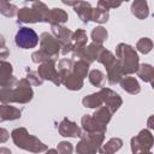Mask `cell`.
Here are the masks:
<instances>
[{
  "label": "cell",
  "mask_w": 154,
  "mask_h": 154,
  "mask_svg": "<svg viewBox=\"0 0 154 154\" xmlns=\"http://www.w3.org/2000/svg\"><path fill=\"white\" fill-rule=\"evenodd\" d=\"M34 91L31 83L26 78H22L17 82L16 87L12 89H0V101L1 103H28L32 100Z\"/></svg>",
  "instance_id": "cell-1"
},
{
  "label": "cell",
  "mask_w": 154,
  "mask_h": 154,
  "mask_svg": "<svg viewBox=\"0 0 154 154\" xmlns=\"http://www.w3.org/2000/svg\"><path fill=\"white\" fill-rule=\"evenodd\" d=\"M116 57L124 76H131L137 72L140 58L136 49L128 43H119L116 47Z\"/></svg>",
  "instance_id": "cell-2"
},
{
  "label": "cell",
  "mask_w": 154,
  "mask_h": 154,
  "mask_svg": "<svg viewBox=\"0 0 154 154\" xmlns=\"http://www.w3.org/2000/svg\"><path fill=\"white\" fill-rule=\"evenodd\" d=\"M11 138L16 147L30 153H42L48 150L47 144H45L36 136L29 134L25 128H16L14 130H12Z\"/></svg>",
  "instance_id": "cell-3"
},
{
  "label": "cell",
  "mask_w": 154,
  "mask_h": 154,
  "mask_svg": "<svg viewBox=\"0 0 154 154\" xmlns=\"http://www.w3.org/2000/svg\"><path fill=\"white\" fill-rule=\"evenodd\" d=\"M51 10L47 7V5L42 1H34L31 4V7L24 6L19 8L17 14V23H24V24H34V23H48Z\"/></svg>",
  "instance_id": "cell-4"
},
{
  "label": "cell",
  "mask_w": 154,
  "mask_h": 154,
  "mask_svg": "<svg viewBox=\"0 0 154 154\" xmlns=\"http://www.w3.org/2000/svg\"><path fill=\"white\" fill-rule=\"evenodd\" d=\"M103 132H83L79 142L76 146V154H96L100 147L103 144Z\"/></svg>",
  "instance_id": "cell-5"
},
{
  "label": "cell",
  "mask_w": 154,
  "mask_h": 154,
  "mask_svg": "<svg viewBox=\"0 0 154 154\" xmlns=\"http://www.w3.org/2000/svg\"><path fill=\"white\" fill-rule=\"evenodd\" d=\"M40 42V37L36 31L28 26H22L18 29L14 36V43L17 47L22 49L35 48Z\"/></svg>",
  "instance_id": "cell-6"
},
{
  "label": "cell",
  "mask_w": 154,
  "mask_h": 154,
  "mask_svg": "<svg viewBox=\"0 0 154 154\" xmlns=\"http://www.w3.org/2000/svg\"><path fill=\"white\" fill-rule=\"evenodd\" d=\"M51 30L53 36L59 41L61 46V53L64 55L72 53L73 51V42H72V35L73 31H71L65 25H51Z\"/></svg>",
  "instance_id": "cell-7"
},
{
  "label": "cell",
  "mask_w": 154,
  "mask_h": 154,
  "mask_svg": "<svg viewBox=\"0 0 154 154\" xmlns=\"http://www.w3.org/2000/svg\"><path fill=\"white\" fill-rule=\"evenodd\" d=\"M40 49L45 52L51 59L57 60L61 52V46L53 34L45 31L40 35Z\"/></svg>",
  "instance_id": "cell-8"
},
{
  "label": "cell",
  "mask_w": 154,
  "mask_h": 154,
  "mask_svg": "<svg viewBox=\"0 0 154 154\" xmlns=\"http://www.w3.org/2000/svg\"><path fill=\"white\" fill-rule=\"evenodd\" d=\"M154 146V136L152 135L149 129H142L138 135L131 138L130 147L132 153H138L143 150H150Z\"/></svg>",
  "instance_id": "cell-9"
},
{
  "label": "cell",
  "mask_w": 154,
  "mask_h": 154,
  "mask_svg": "<svg viewBox=\"0 0 154 154\" xmlns=\"http://www.w3.org/2000/svg\"><path fill=\"white\" fill-rule=\"evenodd\" d=\"M55 63H57V60H54V59L45 61L43 64H41L38 66L37 72L40 73V76L42 77L43 81H51L55 85H60L61 78H60V75H59L58 69L55 66Z\"/></svg>",
  "instance_id": "cell-10"
},
{
  "label": "cell",
  "mask_w": 154,
  "mask_h": 154,
  "mask_svg": "<svg viewBox=\"0 0 154 154\" xmlns=\"http://www.w3.org/2000/svg\"><path fill=\"white\" fill-rule=\"evenodd\" d=\"M102 48H103L102 45H97V43L91 42L88 46L73 52L72 55H73V58H78V60H84L90 65L91 63L97 60V55Z\"/></svg>",
  "instance_id": "cell-11"
},
{
  "label": "cell",
  "mask_w": 154,
  "mask_h": 154,
  "mask_svg": "<svg viewBox=\"0 0 154 154\" xmlns=\"http://www.w3.org/2000/svg\"><path fill=\"white\" fill-rule=\"evenodd\" d=\"M13 67L6 61L1 60L0 63V89H12L16 87L18 79L12 75Z\"/></svg>",
  "instance_id": "cell-12"
},
{
  "label": "cell",
  "mask_w": 154,
  "mask_h": 154,
  "mask_svg": "<svg viewBox=\"0 0 154 154\" xmlns=\"http://www.w3.org/2000/svg\"><path fill=\"white\" fill-rule=\"evenodd\" d=\"M99 91L102 96L103 105L107 106L111 109V112L114 114L120 108V106L123 105V100H122L120 95L118 93H116L114 90H112L109 88H105V87H102Z\"/></svg>",
  "instance_id": "cell-13"
},
{
  "label": "cell",
  "mask_w": 154,
  "mask_h": 154,
  "mask_svg": "<svg viewBox=\"0 0 154 154\" xmlns=\"http://www.w3.org/2000/svg\"><path fill=\"white\" fill-rule=\"evenodd\" d=\"M58 131L59 135L63 137H72V138H81V136L83 135L82 132V128H79L77 125V123L70 120L69 118H64L59 125H58Z\"/></svg>",
  "instance_id": "cell-14"
},
{
  "label": "cell",
  "mask_w": 154,
  "mask_h": 154,
  "mask_svg": "<svg viewBox=\"0 0 154 154\" xmlns=\"http://www.w3.org/2000/svg\"><path fill=\"white\" fill-rule=\"evenodd\" d=\"M81 125H82V130L88 134H93V132L106 134V131H107V126L100 124L91 114H84L81 119Z\"/></svg>",
  "instance_id": "cell-15"
},
{
  "label": "cell",
  "mask_w": 154,
  "mask_h": 154,
  "mask_svg": "<svg viewBox=\"0 0 154 154\" xmlns=\"http://www.w3.org/2000/svg\"><path fill=\"white\" fill-rule=\"evenodd\" d=\"M61 78V84L69 89V90H72V91H77V90H81L84 85V79L79 78L78 76H76L72 71L69 72V73H65V75H61L60 76Z\"/></svg>",
  "instance_id": "cell-16"
},
{
  "label": "cell",
  "mask_w": 154,
  "mask_h": 154,
  "mask_svg": "<svg viewBox=\"0 0 154 154\" xmlns=\"http://www.w3.org/2000/svg\"><path fill=\"white\" fill-rule=\"evenodd\" d=\"M22 117V111L17 107L10 106L8 103H1L0 106V122L16 120Z\"/></svg>",
  "instance_id": "cell-17"
},
{
  "label": "cell",
  "mask_w": 154,
  "mask_h": 154,
  "mask_svg": "<svg viewBox=\"0 0 154 154\" xmlns=\"http://www.w3.org/2000/svg\"><path fill=\"white\" fill-rule=\"evenodd\" d=\"M93 10L94 8L91 7V5L87 1H77L76 6L73 7V11L77 13V16L83 23H88L91 20Z\"/></svg>",
  "instance_id": "cell-18"
},
{
  "label": "cell",
  "mask_w": 154,
  "mask_h": 154,
  "mask_svg": "<svg viewBox=\"0 0 154 154\" xmlns=\"http://www.w3.org/2000/svg\"><path fill=\"white\" fill-rule=\"evenodd\" d=\"M131 13L137 18V19H146L149 16V7H148V2L146 0H135L131 4Z\"/></svg>",
  "instance_id": "cell-19"
},
{
  "label": "cell",
  "mask_w": 154,
  "mask_h": 154,
  "mask_svg": "<svg viewBox=\"0 0 154 154\" xmlns=\"http://www.w3.org/2000/svg\"><path fill=\"white\" fill-rule=\"evenodd\" d=\"M97 61L100 64H102L106 67V71H109L111 69H113L116 65H118V60L117 57L108 49H106L105 47L100 51L99 55H97Z\"/></svg>",
  "instance_id": "cell-20"
},
{
  "label": "cell",
  "mask_w": 154,
  "mask_h": 154,
  "mask_svg": "<svg viewBox=\"0 0 154 154\" xmlns=\"http://www.w3.org/2000/svg\"><path fill=\"white\" fill-rule=\"evenodd\" d=\"M122 89L131 95H136L141 91V85L138 83V81L132 77V76H124L122 78V81L119 82Z\"/></svg>",
  "instance_id": "cell-21"
},
{
  "label": "cell",
  "mask_w": 154,
  "mask_h": 154,
  "mask_svg": "<svg viewBox=\"0 0 154 154\" xmlns=\"http://www.w3.org/2000/svg\"><path fill=\"white\" fill-rule=\"evenodd\" d=\"M122 147H123V140L119 137H112L100 147L99 153L100 154H116Z\"/></svg>",
  "instance_id": "cell-22"
},
{
  "label": "cell",
  "mask_w": 154,
  "mask_h": 154,
  "mask_svg": "<svg viewBox=\"0 0 154 154\" xmlns=\"http://www.w3.org/2000/svg\"><path fill=\"white\" fill-rule=\"evenodd\" d=\"M69 19V14L66 11H64L63 8L59 7H54L49 12V17H48V23L51 25H63L64 23H66Z\"/></svg>",
  "instance_id": "cell-23"
},
{
  "label": "cell",
  "mask_w": 154,
  "mask_h": 154,
  "mask_svg": "<svg viewBox=\"0 0 154 154\" xmlns=\"http://www.w3.org/2000/svg\"><path fill=\"white\" fill-rule=\"evenodd\" d=\"M82 105L87 108H94V109L101 107L103 105V100H102V96H101L100 91L84 96L82 99Z\"/></svg>",
  "instance_id": "cell-24"
},
{
  "label": "cell",
  "mask_w": 154,
  "mask_h": 154,
  "mask_svg": "<svg viewBox=\"0 0 154 154\" xmlns=\"http://www.w3.org/2000/svg\"><path fill=\"white\" fill-rule=\"evenodd\" d=\"M91 116H93L100 124L107 126V124L109 123V120H111L113 113L111 112V109H109L107 106H101V107L96 108Z\"/></svg>",
  "instance_id": "cell-25"
},
{
  "label": "cell",
  "mask_w": 154,
  "mask_h": 154,
  "mask_svg": "<svg viewBox=\"0 0 154 154\" xmlns=\"http://www.w3.org/2000/svg\"><path fill=\"white\" fill-rule=\"evenodd\" d=\"M87 41H88V36H87V32L85 30L83 29H77L76 31H73V35H72V42H73V52L83 48L87 46Z\"/></svg>",
  "instance_id": "cell-26"
},
{
  "label": "cell",
  "mask_w": 154,
  "mask_h": 154,
  "mask_svg": "<svg viewBox=\"0 0 154 154\" xmlns=\"http://www.w3.org/2000/svg\"><path fill=\"white\" fill-rule=\"evenodd\" d=\"M136 73L143 82L150 83L154 79V67L150 64H140Z\"/></svg>",
  "instance_id": "cell-27"
},
{
  "label": "cell",
  "mask_w": 154,
  "mask_h": 154,
  "mask_svg": "<svg viewBox=\"0 0 154 154\" xmlns=\"http://www.w3.org/2000/svg\"><path fill=\"white\" fill-rule=\"evenodd\" d=\"M89 66H90V65H89L87 61H84V60H77V61H75V64H73L72 72H73L76 76H78L79 78L84 79V78L89 75Z\"/></svg>",
  "instance_id": "cell-28"
},
{
  "label": "cell",
  "mask_w": 154,
  "mask_h": 154,
  "mask_svg": "<svg viewBox=\"0 0 154 154\" xmlns=\"http://www.w3.org/2000/svg\"><path fill=\"white\" fill-rule=\"evenodd\" d=\"M90 36H91V40H93L94 43L102 45L108 37V32L103 26H96V28H94L91 30Z\"/></svg>",
  "instance_id": "cell-29"
},
{
  "label": "cell",
  "mask_w": 154,
  "mask_h": 154,
  "mask_svg": "<svg viewBox=\"0 0 154 154\" xmlns=\"http://www.w3.org/2000/svg\"><path fill=\"white\" fill-rule=\"evenodd\" d=\"M88 78H89V82L94 85V87H97V88H102V84L105 82V75L102 71L97 70V69H94V70H90L89 71V75H88Z\"/></svg>",
  "instance_id": "cell-30"
},
{
  "label": "cell",
  "mask_w": 154,
  "mask_h": 154,
  "mask_svg": "<svg viewBox=\"0 0 154 154\" xmlns=\"http://www.w3.org/2000/svg\"><path fill=\"white\" fill-rule=\"evenodd\" d=\"M18 7L13 4H10L7 1H0V12L1 14H4L5 17H14L16 14H18Z\"/></svg>",
  "instance_id": "cell-31"
},
{
  "label": "cell",
  "mask_w": 154,
  "mask_h": 154,
  "mask_svg": "<svg viewBox=\"0 0 154 154\" xmlns=\"http://www.w3.org/2000/svg\"><path fill=\"white\" fill-rule=\"evenodd\" d=\"M153 41L149 37H141L136 43V49L142 54H148L153 49Z\"/></svg>",
  "instance_id": "cell-32"
},
{
  "label": "cell",
  "mask_w": 154,
  "mask_h": 154,
  "mask_svg": "<svg viewBox=\"0 0 154 154\" xmlns=\"http://www.w3.org/2000/svg\"><path fill=\"white\" fill-rule=\"evenodd\" d=\"M109 18V12L106 11V10H102L100 7L96 6V8L93 10V16H91V20L95 22V23H106Z\"/></svg>",
  "instance_id": "cell-33"
},
{
  "label": "cell",
  "mask_w": 154,
  "mask_h": 154,
  "mask_svg": "<svg viewBox=\"0 0 154 154\" xmlns=\"http://www.w3.org/2000/svg\"><path fill=\"white\" fill-rule=\"evenodd\" d=\"M73 64L75 61L72 59H67V58H63L59 60L58 63V72L59 75H65V73H69L72 71V67H73Z\"/></svg>",
  "instance_id": "cell-34"
},
{
  "label": "cell",
  "mask_w": 154,
  "mask_h": 154,
  "mask_svg": "<svg viewBox=\"0 0 154 154\" xmlns=\"http://www.w3.org/2000/svg\"><path fill=\"white\" fill-rule=\"evenodd\" d=\"M26 79H28L32 85H35V87H38V85H41V84L43 83V79H42V77L40 76V73H38L37 71L30 70L29 67H26Z\"/></svg>",
  "instance_id": "cell-35"
},
{
  "label": "cell",
  "mask_w": 154,
  "mask_h": 154,
  "mask_svg": "<svg viewBox=\"0 0 154 154\" xmlns=\"http://www.w3.org/2000/svg\"><path fill=\"white\" fill-rule=\"evenodd\" d=\"M31 60H32V63L41 65V64H43L45 61L51 60V58H49L45 52H42L41 49H38V51H36V52H34V53L31 54Z\"/></svg>",
  "instance_id": "cell-36"
},
{
  "label": "cell",
  "mask_w": 154,
  "mask_h": 154,
  "mask_svg": "<svg viewBox=\"0 0 154 154\" xmlns=\"http://www.w3.org/2000/svg\"><path fill=\"white\" fill-rule=\"evenodd\" d=\"M57 150H58L59 154H72L73 146H72V143H70L67 141H61V142L58 143Z\"/></svg>",
  "instance_id": "cell-37"
},
{
  "label": "cell",
  "mask_w": 154,
  "mask_h": 154,
  "mask_svg": "<svg viewBox=\"0 0 154 154\" xmlns=\"http://www.w3.org/2000/svg\"><path fill=\"white\" fill-rule=\"evenodd\" d=\"M122 5V2H116V1H111V0H100L97 1V7L102 8V10H106L109 12L111 8H116V7H119Z\"/></svg>",
  "instance_id": "cell-38"
},
{
  "label": "cell",
  "mask_w": 154,
  "mask_h": 154,
  "mask_svg": "<svg viewBox=\"0 0 154 154\" xmlns=\"http://www.w3.org/2000/svg\"><path fill=\"white\" fill-rule=\"evenodd\" d=\"M0 58H1V60H4L7 55H8V51H7V48L5 47V41H4V37L1 36V48H0Z\"/></svg>",
  "instance_id": "cell-39"
},
{
  "label": "cell",
  "mask_w": 154,
  "mask_h": 154,
  "mask_svg": "<svg viewBox=\"0 0 154 154\" xmlns=\"http://www.w3.org/2000/svg\"><path fill=\"white\" fill-rule=\"evenodd\" d=\"M0 132H1V138H0V142H6V140L10 137V135H8V132H7V130L6 129H1L0 130Z\"/></svg>",
  "instance_id": "cell-40"
},
{
  "label": "cell",
  "mask_w": 154,
  "mask_h": 154,
  "mask_svg": "<svg viewBox=\"0 0 154 154\" xmlns=\"http://www.w3.org/2000/svg\"><path fill=\"white\" fill-rule=\"evenodd\" d=\"M147 128L149 130H154V114H152L148 119H147Z\"/></svg>",
  "instance_id": "cell-41"
},
{
  "label": "cell",
  "mask_w": 154,
  "mask_h": 154,
  "mask_svg": "<svg viewBox=\"0 0 154 154\" xmlns=\"http://www.w3.org/2000/svg\"><path fill=\"white\" fill-rule=\"evenodd\" d=\"M0 154H12V153H11V150L8 148L2 147V148H0Z\"/></svg>",
  "instance_id": "cell-42"
},
{
  "label": "cell",
  "mask_w": 154,
  "mask_h": 154,
  "mask_svg": "<svg viewBox=\"0 0 154 154\" xmlns=\"http://www.w3.org/2000/svg\"><path fill=\"white\" fill-rule=\"evenodd\" d=\"M45 154H59V153L57 149H48V150H46Z\"/></svg>",
  "instance_id": "cell-43"
},
{
  "label": "cell",
  "mask_w": 154,
  "mask_h": 154,
  "mask_svg": "<svg viewBox=\"0 0 154 154\" xmlns=\"http://www.w3.org/2000/svg\"><path fill=\"white\" fill-rule=\"evenodd\" d=\"M132 154H153L150 150H143V152H138V153H132Z\"/></svg>",
  "instance_id": "cell-44"
},
{
  "label": "cell",
  "mask_w": 154,
  "mask_h": 154,
  "mask_svg": "<svg viewBox=\"0 0 154 154\" xmlns=\"http://www.w3.org/2000/svg\"><path fill=\"white\" fill-rule=\"evenodd\" d=\"M150 85H152V88H153V90H154V79L150 82Z\"/></svg>",
  "instance_id": "cell-45"
}]
</instances>
